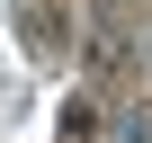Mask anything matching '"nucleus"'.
Returning a JSON list of instances; mask_svg holds the SVG:
<instances>
[{
  "label": "nucleus",
  "mask_w": 152,
  "mask_h": 143,
  "mask_svg": "<svg viewBox=\"0 0 152 143\" xmlns=\"http://www.w3.org/2000/svg\"><path fill=\"white\" fill-rule=\"evenodd\" d=\"M125 27L116 18H90V36H81V81H116V72H125Z\"/></svg>",
  "instance_id": "nucleus-1"
},
{
  "label": "nucleus",
  "mask_w": 152,
  "mask_h": 143,
  "mask_svg": "<svg viewBox=\"0 0 152 143\" xmlns=\"http://www.w3.org/2000/svg\"><path fill=\"white\" fill-rule=\"evenodd\" d=\"M18 27H27V45H63V18H54V0H27V9H18Z\"/></svg>",
  "instance_id": "nucleus-2"
}]
</instances>
